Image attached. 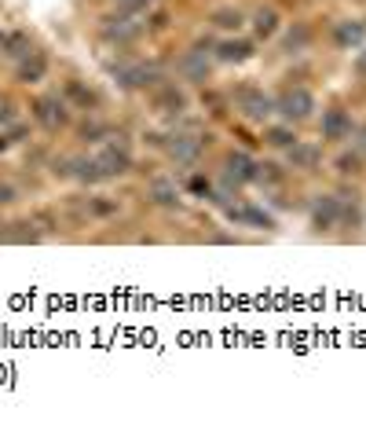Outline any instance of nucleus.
I'll use <instances>...</instances> for the list:
<instances>
[{"label":"nucleus","mask_w":366,"mask_h":429,"mask_svg":"<svg viewBox=\"0 0 366 429\" xmlns=\"http://www.w3.org/2000/svg\"><path fill=\"white\" fill-rule=\"evenodd\" d=\"M216 56L224 59V62H245V59L253 56V44L250 41H224V44L216 48Z\"/></svg>","instance_id":"9"},{"label":"nucleus","mask_w":366,"mask_h":429,"mask_svg":"<svg viewBox=\"0 0 366 429\" xmlns=\"http://www.w3.org/2000/svg\"><path fill=\"white\" fill-rule=\"evenodd\" d=\"M183 70H187V77H191V81H202V77L209 74V62H202V51H198V48H194L191 56L183 59Z\"/></svg>","instance_id":"14"},{"label":"nucleus","mask_w":366,"mask_h":429,"mask_svg":"<svg viewBox=\"0 0 366 429\" xmlns=\"http://www.w3.org/2000/svg\"><path fill=\"white\" fill-rule=\"evenodd\" d=\"M0 44H4L8 56H15V59H19V56H30V41H26L22 33H11V37H4Z\"/></svg>","instance_id":"16"},{"label":"nucleus","mask_w":366,"mask_h":429,"mask_svg":"<svg viewBox=\"0 0 366 429\" xmlns=\"http://www.w3.org/2000/svg\"><path fill=\"white\" fill-rule=\"evenodd\" d=\"M168 154H173L176 162H194L202 154V140H194V136H173Z\"/></svg>","instance_id":"8"},{"label":"nucleus","mask_w":366,"mask_h":429,"mask_svg":"<svg viewBox=\"0 0 366 429\" xmlns=\"http://www.w3.org/2000/svg\"><path fill=\"white\" fill-rule=\"evenodd\" d=\"M274 110L282 114L286 121H304L311 118V110H315V96L308 92V88H286L274 103Z\"/></svg>","instance_id":"1"},{"label":"nucleus","mask_w":366,"mask_h":429,"mask_svg":"<svg viewBox=\"0 0 366 429\" xmlns=\"http://www.w3.org/2000/svg\"><path fill=\"white\" fill-rule=\"evenodd\" d=\"M363 37H366V22H341L337 26V41H341L345 48H351V44H363Z\"/></svg>","instance_id":"10"},{"label":"nucleus","mask_w":366,"mask_h":429,"mask_svg":"<svg viewBox=\"0 0 366 429\" xmlns=\"http://www.w3.org/2000/svg\"><path fill=\"white\" fill-rule=\"evenodd\" d=\"M103 33L117 44H128V41H136V37H143V22L132 15H114V19L103 22Z\"/></svg>","instance_id":"2"},{"label":"nucleus","mask_w":366,"mask_h":429,"mask_svg":"<svg viewBox=\"0 0 366 429\" xmlns=\"http://www.w3.org/2000/svg\"><path fill=\"white\" fill-rule=\"evenodd\" d=\"M253 30H256V37H271L274 30H279V15H274L271 8H260L253 15Z\"/></svg>","instance_id":"12"},{"label":"nucleus","mask_w":366,"mask_h":429,"mask_svg":"<svg viewBox=\"0 0 366 429\" xmlns=\"http://www.w3.org/2000/svg\"><path fill=\"white\" fill-rule=\"evenodd\" d=\"M337 169H341V173H359V154H341Z\"/></svg>","instance_id":"19"},{"label":"nucleus","mask_w":366,"mask_h":429,"mask_svg":"<svg viewBox=\"0 0 366 429\" xmlns=\"http://www.w3.org/2000/svg\"><path fill=\"white\" fill-rule=\"evenodd\" d=\"M41 77H44V59L41 56H33V62L26 59L19 67V81H41Z\"/></svg>","instance_id":"15"},{"label":"nucleus","mask_w":366,"mask_h":429,"mask_svg":"<svg viewBox=\"0 0 366 429\" xmlns=\"http://www.w3.org/2000/svg\"><path fill=\"white\" fill-rule=\"evenodd\" d=\"M216 26H224V30H238V26H242V15H238V11H220V15H216Z\"/></svg>","instance_id":"18"},{"label":"nucleus","mask_w":366,"mask_h":429,"mask_svg":"<svg viewBox=\"0 0 366 429\" xmlns=\"http://www.w3.org/2000/svg\"><path fill=\"white\" fill-rule=\"evenodd\" d=\"M154 199L158 202H176V191L165 184V180H158V184H154Z\"/></svg>","instance_id":"21"},{"label":"nucleus","mask_w":366,"mask_h":429,"mask_svg":"<svg viewBox=\"0 0 366 429\" xmlns=\"http://www.w3.org/2000/svg\"><path fill=\"white\" fill-rule=\"evenodd\" d=\"M8 202H15V187L0 184V205H8Z\"/></svg>","instance_id":"22"},{"label":"nucleus","mask_w":366,"mask_h":429,"mask_svg":"<svg viewBox=\"0 0 366 429\" xmlns=\"http://www.w3.org/2000/svg\"><path fill=\"white\" fill-rule=\"evenodd\" d=\"M363 147H366V128H363Z\"/></svg>","instance_id":"25"},{"label":"nucleus","mask_w":366,"mask_h":429,"mask_svg":"<svg viewBox=\"0 0 366 429\" xmlns=\"http://www.w3.org/2000/svg\"><path fill=\"white\" fill-rule=\"evenodd\" d=\"M224 176H227V184H250V180L256 176V162L250 158V154H231Z\"/></svg>","instance_id":"4"},{"label":"nucleus","mask_w":366,"mask_h":429,"mask_svg":"<svg viewBox=\"0 0 366 429\" xmlns=\"http://www.w3.org/2000/svg\"><path fill=\"white\" fill-rule=\"evenodd\" d=\"M67 107H62L59 99H41L37 103V121H41L44 128H59V125H67Z\"/></svg>","instance_id":"7"},{"label":"nucleus","mask_w":366,"mask_h":429,"mask_svg":"<svg viewBox=\"0 0 366 429\" xmlns=\"http://www.w3.org/2000/svg\"><path fill=\"white\" fill-rule=\"evenodd\" d=\"M117 77H121V85H128V88H143V85H150V70L147 67H121V74H117Z\"/></svg>","instance_id":"13"},{"label":"nucleus","mask_w":366,"mask_h":429,"mask_svg":"<svg viewBox=\"0 0 366 429\" xmlns=\"http://www.w3.org/2000/svg\"><path fill=\"white\" fill-rule=\"evenodd\" d=\"M322 162V151L315 147V143H290V165L293 169H315Z\"/></svg>","instance_id":"6"},{"label":"nucleus","mask_w":366,"mask_h":429,"mask_svg":"<svg viewBox=\"0 0 366 429\" xmlns=\"http://www.w3.org/2000/svg\"><path fill=\"white\" fill-rule=\"evenodd\" d=\"M337 210H341V205H337V199H322V202H315V228H333V220H337Z\"/></svg>","instance_id":"11"},{"label":"nucleus","mask_w":366,"mask_h":429,"mask_svg":"<svg viewBox=\"0 0 366 429\" xmlns=\"http://www.w3.org/2000/svg\"><path fill=\"white\" fill-rule=\"evenodd\" d=\"M356 70H359V74H363V77H366V48H363V51H359V59H356Z\"/></svg>","instance_id":"24"},{"label":"nucleus","mask_w":366,"mask_h":429,"mask_svg":"<svg viewBox=\"0 0 366 429\" xmlns=\"http://www.w3.org/2000/svg\"><path fill=\"white\" fill-rule=\"evenodd\" d=\"M117 4H121V8H128V11H136V8H147L150 0H117Z\"/></svg>","instance_id":"23"},{"label":"nucleus","mask_w":366,"mask_h":429,"mask_svg":"<svg viewBox=\"0 0 366 429\" xmlns=\"http://www.w3.org/2000/svg\"><path fill=\"white\" fill-rule=\"evenodd\" d=\"M351 136V118L345 110H326V118H322V140H333V143H341Z\"/></svg>","instance_id":"5"},{"label":"nucleus","mask_w":366,"mask_h":429,"mask_svg":"<svg viewBox=\"0 0 366 429\" xmlns=\"http://www.w3.org/2000/svg\"><path fill=\"white\" fill-rule=\"evenodd\" d=\"M268 140L274 143V147H290V143H293V133H286V128H271Z\"/></svg>","instance_id":"20"},{"label":"nucleus","mask_w":366,"mask_h":429,"mask_svg":"<svg viewBox=\"0 0 366 429\" xmlns=\"http://www.w3.org/2000/svg\"><path fill=\"white\" fill-rule=\"evenodd\" d=\"M238 107H242L245 118H253V121H264L268 114L274 110V107H271V99H268L264 92H256V88H245V92L238 96Z\"/></svg>","instance_id":"3"},{"label":"nucleus","mask_w":366,"mask_h":429,"mask_svg":"<svg viewBox=\"0 0 366 429\" xmlns=\"http://www.w3.org/2000/svg\"><path fill=\"white\" fill-rule=\"evenodd\" d=\"M158 107H165V114H180V107H183V96L176 92V88H165V96L158 99Z\"/></svg>","instance_id":"17"}]
</instances>
